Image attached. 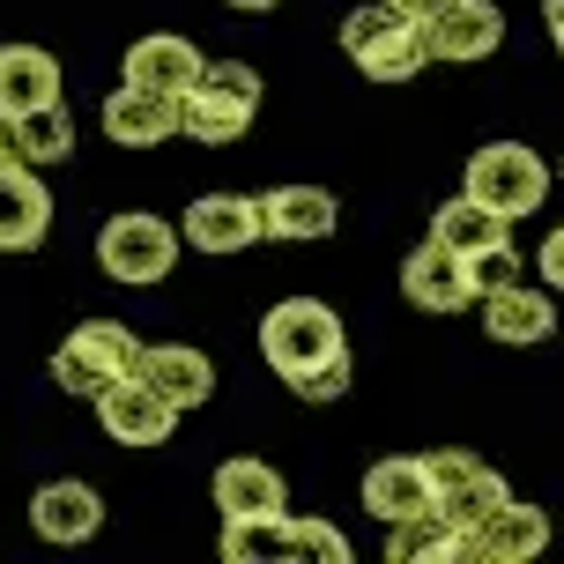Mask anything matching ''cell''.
<instances>
[{
	"label": "cell",
	"instance_id": "d6a6232c",
	"mask_svg": "<svg viewBox=\"0 0 564 564\" xmlns=\"http://www.w3.org/2000/svg\"><path fill=\"white\" fill-rule=\"evenodd\" d=\"M542 23H550V45L564 53V0H542Z\"/></svg>",
	"mask_w": 564,
	"mask_h": 564
},
{
	"label": "cell",
	"instance_id": "9a60e30c",
	"mask_svg": "<svg viewBox=\"0 0 564 564\" xmlns=\"http://www.w3.org/2000/svg\"><path fill=\"white\" fill-rule=\"evenodd\" d=\"M365 512L379 520V528L431 512V468H423V453H387V460H371L365 468Z\"/></svg>",
	"mask_w": 564,
	"mask_h": 564
},
{
	"label": "cell",
	"instance_id": "484cf974",
	"mask_svg": "<svg viewBox=\"0 0 564 564\" xmlns=\"http://www.w3.org/2000/svg\"><path fill=\"white\" fill-rule=\"evenodd\" d=\"M224 564H290V512L224 520Z\"/></svg>",
	"mask_w": 564,
	"mask_h": 564
},
{
	"label": "cell",
	"instance_id": "4dcf8cb0",
	"mask_svg": "<svg viewBox=\"0 0 564 564\" xmlns=\"http://www.w3.org/2000/svg\"><path fill=\"white\" fill-rule=\"evenodd\" d=\"M535 268H542V282H550V290H564V230H550V238H542Z\"/></svg>",
	"mask_w": 564,
	"mask_h": 564
},
{
	"label": "cell",
	"instance_id": "7a4b0ae2",
	"mask_svg": "<svg viewBox=\"0 0 564 564\" xmlns=\"http://www.w3.org/2000/svg\"><path fill=\"white\" fill-rule=\"evenodd\" d=\"M141 349H149V341H141L127 319H83V327L53 349V387L75 394V401H97L105 387H119V379L141 371Z\"/></svg>",
	"mask_w": 564,
	"mask_h": 564
},
{
	"label": "cell",
	"instance_id": "f1b7e54d",
	"mask_svg": "<svg viewBox=\"0 0 564 564\" xmlns=\"http://www.w3.org/2000/svg\"><path fill=\"white\" fill-rule=\"evenodd\" d=\"M349 379H357V365H349V349H341V357H327V365H312L305 379H290V394L297 401H341Z\"/></svg>",
	"mask_w": 564,
	"mask_h": 564
},
{
	"label": "cell",
	"instance_id": "5b68a950",
	"mask_svg": "<svg viewBox=\"0 0 564 564\" xmlns=\"http://www.w3.org/2000/svg\"><path fill=\"white\" fill-rule=\"evenodd\" d=\"M423 468H431V512H446L453 528H476L490 506H506V498H512L506 476H498L490 460H476V453H460V446L423 453Z\"/></svg>",
	"mask_w": 564,
	"mask_h": 564
},
{
	"label": "cell",
	"instance_id": "2e32d148",
	"mask_svg": "<svg viewBox=\"0 0 564 564\" xmlns=\"http://www.w3.org/2000/svg\"><path fill=\"white\" fill-rule=\"evenodd\" d=\"M53 230V194L30 164L0 171V253H37Z\"/></svg>",
	"mask_w": 564,
	"mask_h": 564
},
{
	"label": "cell",
	"instance_id": "52a82bcc",
	"mask_svg": "<svg viewBox=\"0 0 564 564\" xmlns=\"http://www.w3.org/2000/svg\"><path fill=\"white\" fill-rule=\"evenodd\" d=\"M542 550H550V512L520 506V498L490 506L476 528H468V564H535Z\"/></svg>",
	"mask_w": 564,
	"mask_h": 564
},
{
	"label": "cell",
	"instance_id": "d4e9b609",
	"mask_svg": "<svg viewBox=\"0 0 564 564\" xmlns=\"http://www.w3.org/2000/svg\"><path fill=\"white\" fill-rule=\"evenodd\" d=\"M8 141H15V156L30 171L67 164L75 156V119H67V105H45V112H30V119H8Z\"/></svg>",
	"mask_w": 564,
	"mask_h": 564
},
{
	"label": "cell",
	"instance_id": "f546056e",
	"mask_svg": "<svg viewBox=\"0 0 564 564\" xmlns=\"http://www.w3.org/2000/svg\"><path fill=\"white\" fill-rule=\"evenodd\" d=\"M387 23H394V8H387V0H371V8H349V15H341V53L357 59Z\"/></svg>",
	"mask_w": 564,
	"mask_h": 564
},
{
	"label": "cell",
	"instance_id": "d6986e66",
	"mask_svg": "<svg viewBox=\"0 0 564 564\" xmlns=\"http://www.w3.org/2000/svg\"><path fill=\"white\" fill-rule=\"evenodd\" d=\"M141 379H149L178 416L216 401V365H208L200 349H186V341H156V349H141Z\"/></svg>",
	"mask_w": 564,
	"mask_h": 564
},
{
	"label": "cell",
	"instance_id": "e575fe53",
	"mask_svg": "<svg viewBox=\"0 0 564 564\" xmlns=\"http://www.w3.org/2000/svg\"><path fill=\"white\" fill-rule=\"evenodd\" d=\"M8 164H23V156H15V141H8V127H0V171Z\"/></svg>",
	"mask_w": 564,
	"mask_h": 564
},
{
	"label": "cell",
	"instance_id": "4316f807",
	"mask_svg": "<svg viewBox=\"0 0 564 564\" xmlns=\"http://www.w3.org/2000/svg\"><path fill=\"white\" fill-rule=\"evenodd\" d=\"M349 535H341L335 520H297L290 512V564H349Z\"/></svg>",
	"mask_w": 564,
	"mask_h": 564
},
{
	"label": "cell",
	"instance_id": "d590c367",
	"mask_svg": "<svg viewBox=\"0 0 564 564\" xmlns=\"http://www.w3.org/2000/svg\"><path fill=\"white\" fill-rule=\"evenodd\" d=\"M557 171H564V164H557Z\"/></svg>",
	"mask_w": 564,
	"mask_h": 564
},
{
	"label": "cell",
	"instance_id": "7402d4cb",
	"mask_svg": "<svg viewBox=\"0 0 564 564\" xmlns=\"http://www.w3.org/2000/svg\"><path fill=\"white\" fill-rule=\"evenodd\" d=\"M387 564H468V528H453L446 512H416L387 528Z\"/></svg>",
	"mask_w": 564,
	"mask_h": 564
},
{
	"label": "cell",
	"instance_id": "4fadbf2b",
	"mask_svg": "<svg viewBox=\"0 0 564 564\" xmlns=\"http://www.w3.org/2000/svg\"><path fill=\"white\" fill-rule=\"evenodd\" d=\"M431 37V59H446V67H476L506 45V8L498 0H453L438 23H423Z\"/></svg>",
	"mask_w": 564,
	"mask_h": 564
},
{
	"label": "cell",
	"instance_id": "3957f363",
	"mask_svg": "<svg viewBox=\"0 0 564 564\" xmlns=\"http://www.w3.org/2000/svg\"><path fill=\"white\" fill-rule=\"evenodd\" d=\"M178 253H186V230L149 216V208H127V216H112L97 230V268L112 282H127V290H156L178 268Z\"/></svg>",
	"mask_w": 564,
	"mask_h": 564
},
{
	"label": "cell",
	"instance_id": "ffe728a7",
	"mask_svg": "<svg viewBox=\"0 0 564 564\" xmlns=\"http://www.w3.org/2000/svg\"><path fill=\"white\" fill-rule=\"evenodd\" d=\"M253 119H260V105L230 97V89H208V83H194L186 97H178V134L200 141V149H230V141H246V134H253Z\"/></svg>",
	"mask_w": 564,
	"mask_h": 564
},
{
	"label": "cell",
	"instance_id": "8fae6325",
	"mask_svg": "<svg viewBox=\"0 0 564 564\" xmlns=\"http://www.w3.org/2000/svg\"><path fill=\"white\" fill-rule=\"evenodd\" d=\"M178 230H186L194 253H246V246L268 238V224H260V194H200Z\"/></svg>",
	"mask_w": 564,
	"mask_h": 564
},
{
	"label": "cell",
	"instance_id": "44dd1931",
	"mask_svg": "<svg viewBox=\"0 0 564 564\" xmlns=\"http://www.w3.org/2000/svg\"><path fill=\"white\" fill-rule=\"evenodd\" d=\"M208 490H216L224 520H253V512H290V482H282V468H268V460H253V453L224 460Z\"/></svg>",
	"mask_w": 564,
	"mask_h": 564
},
{
	"label": "cell",
	"instance_id": "277c9868",
	"mask_svg": "<svg viewBox=\"0 0 564 564\" xmlns=\"http://www.w3.org/2000/svg\"><path fill=\"white\" fill-rule=\"evenodd\" d=\"M550 178L557 171L542 164L528 141H482L476 156H468V178H460V194H476L482 208H498V216H535L542 200H550Z\"/></svg>",
	"mask_w": 564,
	"mask_h": 564
},
{
	"label": "cell",
	"instance_id": "83f0119b",
	"mask_svg": "<svg viewBox=\"0 0 564 564\" xmlns=\"http://www.w3.org/2000/svg\"><path fill=\"white\" fill-rule=\"evenodd\" d=\"M520 268H528V260L512 253V238H506V246H482V253H468V282H476V297H490V290L520 282Z\"/></svg>",
	"mask_w": 564,
	"mask_h": 564
},
{
	"label": "cell",
	"instance_id": "603a6c76",
	"mask_svg": "<svg viewBox=\"0 0 564 564\" xmlns=\"http://www.w3.org/2000/svg\"><path fill=\"white\" fill-rule=\"evenodd\" d=\"M357 67H365V83H416L423 67H431V37H423V23H409V15H394V23L371 37L365 53H357Z\"/></svg>",
	"mask_w": 564,
	"mask_h": 564
},
{
	"label": "cell",
	"instance_id": "ac0fdd59",
	"mask_svg": "<svg viewBox=\"0 0 564 564\" xmlns=\"http://www.w3.org/2000/svg\"><path fill=\"white\" fill-rule=\"evenodd\" d=\"M260 224H268V238L319 246V238H335L341 200L327 194V186H275V194H260Z\"/></svg>",
	"mask_w": 564,
	"mask_h": 564
},
{
	"label": "cell",
	"instance_id": "7c38bea8",
	"mask_svg": "<svg viewBox=\"0 0 564 564\" xmlns=\"http://www.w3.org/2000/svg\"><path fill=\"white\" fill-rule=\"evenodd\" d=\"M30 528H37L45 542H59V550L89 542L97 528H105V498H97V482H83V476L37 482V490H30Z\"/></svg>",
	"mask_w": 564,
	"mask_h": 564
},
{
	"label": "cell",
	"instance_id": "1f68e13d",
	"mask_svg": "<svg viewBox=\"0 0 564 564\" xmlns=\"http://www.w3.org/2000/svg\"><path fill=\"white\" fill-rule=\"evenodd\" d=\"M387 8H394V15H409V23H438L453 0H387Z\"/></svg>",
	"mask_w": 564,
	"mask_h": 564
},
{
	"label": "cell",
	"instance_id": "30bf717a",
	"mask_svg": "<svg viewBox=\"0 0 564 564\" xmlns=\"http://www.w3.org/2000/svg\"><path fill=\"white\" fill-rule=\"evenodd\" d=\"M200 67H208V59L194 53V37H178V30H149V37H134V45H127L119 83L156 89V97H186V89L200 83Z\"/></svg>",
	"mask_w": 564,
	"mask_h": 564
},
{
	"label": "cell",
	"instance_id": "5bb4252c",
	"mask_svg": "<svg viewBox=\"0 0 564 564\" xmlns=\"http://www.w3.org/2000/svg\"><path fill=\"white\" fill-rule=\"evenodd\" d=\"M97 127H105V141H112V149H164V141L178 134V97H156V89L119 83L112 97H105Z\"/></svg>",
	"mask_w": 564,
	"mask_h": 564
},
{
	"label": "cell",
	"instance_id": "6da1fadb",
	"mask_svg": "<svg viewBox=\"0 0 564 564\" xmlns=\"http://www.w3.org/2000/svg\"><path fill=\"white\" fill-rule=\"evenodd\" d=\"M341 349H349V335H341V312L327 297H282L260 319V357H268V371H275L282 387L305 379L312 365L341 357Z\"/></svg>",
	"mask_w": 564,
	"mask_h": 564
},
{
	"label": "cell",
	"instance_id": "e0dca14e",
	"mask_svg": "<svg viewBox=\"0 0 564 564\" xmlns=\"http://www.w3.org/2000/svg\"><path fill=\"white\" fill-rule=\"evenodd\" d=\"M59 105V59L45 45H0V127Z\"/></svg>",
	"mask_w": 564,
	"mask_h": 564
},
{
	"label": "cell",
	"instance_id": "836d02e7",
	"mask_svg": "<svg viewBox=\"0 0 564 564\" xmlns=\"http://www.w3.org/2000/svg\"><path fill=\"white\" fill-rule=\"evenodd\" d=\"M224 8H238V15H268V8H282V0H224Z\"/></svg>",
	"mask_w": 564,
	"mask_h": 564
},
{
	"label": "cell",
	"instance_id": "cb8c5ba5",
	"mask_svg": "<svg viewBox=\"0 0 564 564\" xmlns=\"http://www.w3.org/2000/svg\"><path fill=\"white\" fill-rule=\"evenodd\" d=\"M431 238L468 260V253H482V246H506V238H512V216L482 208L476 194H453V200H438V208H431Z\"/></svg>",
	"mask_w": 564,
	"mask_h": 564
},
{
	"label": "cell",
	"instance_id": "9c48e42d",
	"mask_svg": "<svg viewBox=\"0 0 564 564\" xmlns=\"http://www.w3.org/2000/svg\"><path fill=\"white\" fill-rule=\"evenodd\" d=\"M482 305V335L498 341V349H535V341L557 335V290L550 282H506V290H490L476 297Z\"/></svg>",
	"mask_w": 564,
	"mask_h": 564
},
{
	"label": "cell",
	"instance_id": "8992f818",
	"mask_svg": "<svg viewBox=\"0 0 564 564\" xmlns=\"http://www.w3.org/2000/svg\"><path fill=\"white\" fill-rule=\"evenodd\" d=\"M97 423H105V438H112V446H141V453H149V446H171L178 409H171V401L134 371V379H119V387L97 394Z\"/></svg>",
	"mask_w": 564,
	"mask_h": 564
},
{
	"label": "cell",
	"instance_id": "ba28073f",
	"mask_svg": "<svg viewBox=\"0 0 564 564\" xmlns=\"http://www.w3.org/2000/svg\"><path fill=\"white\" fill-rule=\"evenodd\" d=\"M401 297L416 312H438V319H453V312L476 305V282H468V260L453 253V246H438V238H423L416 253L401 260Z\"/></svg>",
	"mask_w": 564,
	"mask_h": 564
}]
</instances>
